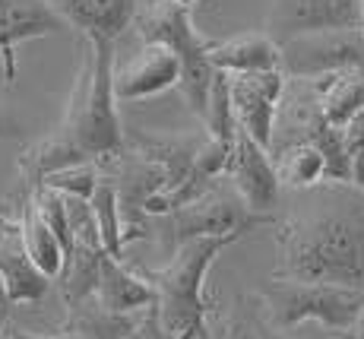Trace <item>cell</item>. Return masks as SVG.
<instances>
[{
    "mask_svg": "<svg viewBox=\"0 0 364 339\" xmlns=\"http://www.w3.org/2000/svg\"><path fill=\"white\" fill-rule=\"evenodd\" d=\"M114 63L117 41L105 35H82V58L70 86L64 118L48 137L26 146L16 162L23 178L19 194H35L48 174L64 172L70 165L95 162L105 168L124 152L127 137L117 115Z\"/></svg>",
    "mask_w": 364,
    "mask_h": 339,
    "instance_id": "obj_1",
    "label": "cell"
},
{
    "mask_svg": "<svg viewBox=\"0 0 364 339\" xmlns=\"http://www.w3.org/2000/svg\"><path fill=\"white\" fill-rule=\"evenodd\" d=\"M272 279L326 282L364 292V194L330 184L311 209L276 219Z\"/></svg>",
    "mask_w": 364,
    "mask_h": 339,
    "instance_id": "obj_2",
    "label": "cell"
},
{
    "mask_svg": "<svg viewBox=\"0 0 364 339\" xmlns=\"http://www.w3.org/2000/svg\"><path fill=\"white\" fill-rule=\"evenodd\" d=\"M244 235H225V238H197L174 251L162 270H146L143 276L152 282L159 295V314L162 327L171 339H181L187 333L206 336L209 320H213V301L206 298V273L215 264L228 244H235Z\"/></svg>",
    "mask_w": 364,
    "mask_h": 339,
    "instance_id": "obj_3",
    "label": "cell"
},
{
    "mask_svg": "<svg viewBox=\"0 0 364 339\" xmlns=\"http://www.w3.org/2000/svg\"><path fill=\"white\" fill-rule=\"evenodd\" d=\"M254 311L260 323L272 333L301 330L304 323H317L330 333H346L364 311V292L358 288L326 286V282H295L269 279L254 292Z\"/></svg>",
    "mask_w": 364,
    "mask_h": 339,
    "instance_id": "obj_4",
    "label": "cell"
},
{
    "mask_svg": "<svg viewBox=\"0 0 364 339\" xmlns=\"http://www.w3.org/2000/svg\"><path fill=\"white\" fill-rule=\"evenodd\" d=\"M133 35L139 41H152V45L171 48L181 58V83L178 93L184 105L206 121L209 111V93H213V80L219 70L209 61V38L193 26L191 6H181L174 0H149L139 4L136 19H133Z\"/></svg>",
    "mask_w": 364,
    "mask_h": 339,
    "instance_id": "obj_5",
    "label": "cell"
},
{
    "mask_svg": "<svg viewBox=\"0 0 364 339\" xmlns=\"http://www.w3.org/2000/svg\"><path fill=\"white\" fill-rule=\"evenodd\" d=\"M260 225H276V216H257L241 194L222 181H215L209 190H203L193 203L174 209L159 219V244L165 257L171 260L174 251L197 238H225V235H247Z\"/></svg>",
    "mask_w": 364,
    "mask_h": 339,
    "instance_id": "obj_6",
    "label": "cell"
},
{
    "mask_svg": "<svg viewBox=\"0 0 364 339\" xmlns=\"http://www.w3.org/2000/svg\"><path fill=\"white\" fill-rule=\"evenodd\" d=\"M282 48V73L289 80H323L342 70L364 67V32H314L285 41Z\"/></svg>",
    "mask_w": 364,
    "mask_h": 339,
    "instance_id": "obj_7",
    "label": "cell"
},
{
    "mask_svg": "<svg viewBox=\"0 0 364 339\" xmlns=\"http://www.w3.org/2000/svg\"><path fill=\"white\" fill-rule=\"evenodd\" d=\"M364 0H269L266 35L276 45H285L301 35L361 29Z\"/></svg>",
    "mask_w": 364,
    "mask_h": 339,
    "instance_id": "obj_8",
    "label": "cell"
},
{
    "mask_svg": "<svg viewBox=\"0 0 364 339\" xmlns=\"http://www.w3.org/2000/svg\"><path fill=\"white\" fill-rule=\"evenodd\" d=\"M228 76H232V105H235L237 130H244L263 150H272L279 102H282L285 86H289V76L282 70H269V73H228Z\"/></svg>",
    "mask_w": 364,
    "mask_h": 339,
    "instance_id": "obj_9",
    "label": "cell"
},
{
    "mask_svg": "<svg viewBox=\"0 0 364 339\" xmlns=\"http://www.w3.org/2000/svg\"><path fill=\"white\" fill-rule=\"evenodd\" d=\"M181 83V58L165 45L139 41L136 51L114 63V95L117 102H139L159 95Z\"/></svg>",
    "mask_w": 364,
    "mask_h": 339,
    "instance_id": "obj_10",
    "label": "cell"
},
{
    "mask_svg": "<svg viewBox=\"0 0 364 339\" xmlns=\"http://www.w3.org/2000/svg\"><path fill=\"white\" fill-rule=\"evenodd\" d=\"M228 181L257 216H272V209L279 207L282 184H279L276 174V162H272L269 150L254 143L244 130L235 140V152L228 162Z\"/></svg>",
    "mask_w": 364,
    "mask_h": 339,
    "instance_id": "obj_11",
    "label": "cell"
},
{
    "mask_svg": "<svg viewBox=\"0 0 364 339\" xmlns=\"http://www.w3.org/2000/svg\"><path fill=\"white\" fill-rule=\"evenodd\" d=\"M67 330L80 333L82 339H171L162 327L159 305L114 314L105 311L95 298L67 311Z\"/></svg>",
    "mask_w": 364,
    "mask_h": 339,
    "instance_id": "obj_12",
    "label": "cell"
},
{
    "mask_svg": "<svg viewBox=\"0 0 364 339\" xmlns=\"http://www.w3.org/2000/svg\"><path fill=\"white\" fill-rule=\"evenodd\" d=\"M0 282H4V295L10 305H38L51 288V279L26 254L19 222H6L0 229Z\"/></svg>",
    "mask_w": 364,
    "mask_h": 339,
    "instance_id": "obj_13",
    "label": "cell"
},
{
    "mask_svg": "<svg viewBox=\"0 0 364 339\" xmlns=\"http://www.w3.org/2000/svg\"><path fill=\"white\" fill-rule=\"evenodd\" d=\"M45 4L82 35H105L111 41L133 29L139 10V0H45Z\"/></svg>",
    "mask_w": 364,
    "mask_h": 339,
    "instance_id": "obj_14",
    "label": "cell"
},
{
    "mask_svg": "<svg viewBox=\"0 0 364 339\" xmlns=\"http://www.w3.org/2000/svg\"><path fill=\"white\" fill-rule=\"evenodd\" d=\"M64 19L45 0H6L0 4V61L16 63V45L29 38L64 32Z\"/></svg>",
    "mask_w": 364,
    "mask_h": 339,
    "instance_id": "obj_15",
    "label": "cell"
},
{
    "mask_svg": "<svg viewBox=\"0 0 364 339\" xmlns=\"http://www.w3.org/2000/svg\"><path fill=\"white\" fill-rule=\"evenodd\" d=\"M206 143V130L200 133H178V137H156V133H133L127 140V146L133 152H139L146 162L159 165L168 178L165 190L181 187L187 178L193 174V165H197V155Z\"/></svg>",
    "mask_w": 364,
    "mask_h": 339,
    "instance_id": "obj_16",
    "label": "cell"
},
{
    "mask_svg": "<svg viewBox=\"0 0 364 339\" xmlns=\"http://www.w3.org/2000/svg\"><path fill=\"white\" fill-rule=\"evenodd\" d=\"M209 61L222 73H269L282 70V48L266 32H241L209 41Z\"/></svg>",
    "mask_w": 364,
    "mask_h": 339,
    "instance_id": "obj_17",
    "label": "cell"
},
{
    "mask_svg": "<svg viewBox=\"0 0 364 339\" xmlns=\"http://www.w3.org/2000/svg\"><path fill=\"white\" fill-rule=\"evenodd\" d=\"M16 200H19L16 222H19V238H23L26 254H29V260L48 279L58 282L60 273H64V264H67L64 244H60V238L51 231V225L45 222V216L38 213L32 194H19Z\"/></svg>",
    "mask_w": 364,
    "mask_h": 339,
    "instance_id": "obj_18",
    "label": "cell"
},
{
    "mask_svg": "<svg viewBox=\"0 0 364 339\" xmlns=\"http://www.w3.org/2000/svg\"><path fill=\"white\" fill-rule=\"evenodd\" d=\"M95 301H99L105 311L127 314V311L159 305V295L143 273H130L117 257H108V254H105L102 279H99V288H95Z\"/></svg>",
    "mask_w": 364,
    "mask_h": 339,
    "instance_id": "obj_19",
    "label": "cell"
},
{
    "mask_svg": "<svg viewBox=\"0 0 364 339\" xmlns=\"http://www.w3.org/2000/svg\"><path fill=\"white\" fill-rule=\"evenodd\" d=\"M102 260H105L102 247H89V244L73 247V254H70L64 264V273L58 279L60 298H64L67 311L95 298V288H99V279H102Z\"/></svg>",
    "mask_w": 364,
    "mask_h": 339,
    "instance_id": "obj_20",
    "label": "cell"
},
{
    "mask_svg": "<svg viewBox=\"0 0 364 339\" xmlns=\"http://www.w3.org/2000/svg\"><path fill=\"white\" fill-rule=\"evenodd\" d=\"M317 86H320V98H323L326 121L339 127V130L364 111V67L323 76V80H317Z\"/></svg>",
    "mask_w": 364,
    "mask_h": 339,
    "instance_id": "obj_21",
    "label": "cell"
},
{
    "mask_svg": "<svg viewBox=\"0 0 364 339\" xmlns=\"http://www.w3.org/2000/svg\"><path fill=\"white\" fill-rule=\"evenodd\" d=\"M272 162H276V174H279V184L282 187L314 190L323 184V181H330V174H326V159L314 143L285 146V150L272 152Z\"/></svg>",
    "mask_w": 364,
    "mask_h": 339,
    "instance_id": "obj_22",
    "label": "cell"
},
{
    "mask_svg": "<svg viewBox=\"0 0 364 339\" xmlns=\"http://www.w3.org/2000/svg\"><path fill=\"white\" fill-rule=\"evenodd\" d=\"M89 203H92L95 222H99L105 254L121 260L124 247H127L130 241H127V229H124V216H121V200H117V187H114V181H111V174H102L99 187H95V194H92Z\"/></svg>",
    "mask_w": 364,
    "mask_h": 339,
    "instance_id": "obj_23",
    "label": "cell"
},
{
    "mask_svg": "<svg viewBox=\"0 0 364 339\" xmlns=\"http://www.w3.org/2000/svg\"><path fill=\"white\" fill-rule=\"evenodd\" d=\"M209 137L222 140V143H235L237 140V118H235V105H232V76L228 73H215L213 80V93H209V111L203 121Z\"/></svg>",
    "mask_w": 364,
    "mask_h": 339,
    "instance_id": "obj_24",
    "label": "cell"
},
{
    "mask_svg": "<svg viewBox=\"0 0 364 339\" xmlns=\"http://www.w3.org/2000/svg\"><path fill=\"white\" fill-rule=\"evenodd\" d=\"M99 181H102V165H95V162H82V165H70V168H64V172L48 174V178L41 181V187H51V190H58V194L92 200Z\"/></svg>",
    "mask_w": 364,
    "mask_h": 339,
    "instance_id": "obj_25",
    "label": "cell"
},
{
    "mask_svg": "<svg viewBox=\"0 0 364 339\" xmlns=\"http://www.w3.org/2000/svg\"><path fill=\"white\" fill-rule=\"evenodd\" d=\"M203 339H266V333H263V323H260V317H257V311L241 308L225 317L209 320V330Z\"/></svg>",
    "mask_w": 364,
    "mask_h": 339,
    "instance_id": "obj_26",
    "label": "cell"
},
{
    "mask_svg": "<svg viewBox=\"0 0 364 339\" xmlns=\"http://www.w3.org/2000/svg\"><path fill=\"white\" fill-rule=\"evenodd\" d=\"M4 339H82V336L73 333V330H60V333H54V336H35V333H26V330L6 327L4 330Z\"/></svg>",
    "mask_w": 364,
    "mask_h": 339,
    "instance_id": "obj_27",
    "label": "cell"
},
{
    "mask_svg": "<svg viewBox=\"0 0 364 339\" xmlns=\"http://www.w3.org/2000/svg\"><path fill=\"white\" fill-rule=\"evenodd\" d=\"M266 339H339V333H330V330H320V333H298V330H289V333H272V330L263 327Z\"/></svg>",
    "mask_w": 364,
    "mask_h": 339,
    "instance_id": "obj_28",
    "label": "cell"
},
{
    "mask_svg": "<svg viewBox=\"0 0 364 339\" xmlns=\"http://www.w3.org/2000/svg\"><path fill=\"white\" fill-rule=\"evenodd\" d=\"M16 216H19V200L0 197V229H4L6 222H16Z\"/></svg>",
    "mask_w": 364,
    "mask_h": 339,
    "instance_id": "obj_29",
    "label": "cell"
},
{
    "mask_svg": "<svg viewBox=\"0 0 364 339\" xmlns=\"http://www.w3.org/2000/svg\"><path fill=\"white\" fill-rule=\"evenodd\" d=\"M13 80H16V63L0 61V86L10 89V86H13Z\"/></svg>",
    "mask_w": 364,
    "mask_h": 339,
    "instance_id": "obj_30",
    "label": "cell"
},
{
    "mask_svg": "<svg viewBox=\"0 0 364 339\" xmlns=\"http://www.w3.org/2000/svg\"><path fill=\"white\" fill-rule=\"evenodd\" d=\"M339 339H364V311L358 314V320H355L352 327H348V330H346V333H342Z\"/></svg>",
    "mask_w": 364,
    "mask_h": 339,
    "instance_id": "obj_31",
    "label": "cell"
},
{
    "mask_svg": "<svg viewBox=\"0 0 364 339\" xmlns=\"http://www.w3.org/2000/svg\"><path fill=\"white\" fill-rule=\"evenodd\" d=\"M6 311H10V301H6V295H4V282H0V330H4V323H6Z\"/></svg>",
    "mask_w": 364,
    "mask_h": 339,
    "instance_id": "obj_32",
    "label": "cell"
},
{
    "mask_svg": "<svg viewBox=\"0 0 364 339\" xmlns=\"http://www.w3.org/2000/svg\"><path fill=\"white\" fill-rule=\"evenodd\" d=\"M13 133H16V127H13V121H10V118L0 115V140H4V137H13Z\"/></svg>",
    "mask_w": 364,
    "mask_h": 339,
    "instance_id": "obj_33",
    "label": "cell"
},
{
    "mask_svg": "<svg viewBox=\"0 0 364 339\" xmlns=\"http://www.w3.org/2000/svg\"><path fill=\"white\" fill-rule=\"evenodd\" d=\"M174 4H181V6H193L197 0H174Z\"/></svg>",
    "mask_w": 364,
    "mask_h": 339,
    "instance_id": "obj_34",
    "label": "cell"
},
{
    "mask_svg": "<svg viewBox=\"0 0 364 339\" xmlns=\"http://www.w3.org/2000/svg\"><path fill=\"white\" fill-rule=\"evenodd\" d=\"M181 339H203L200 333H187V336H181Z\"/></svg>",
    "mask_w": 364,
    "mask_h": 339,
    "instance_id": "obj_35",
    "label": "cell"
},
{
    "mask_svg": "<svg viewBox=\"0 0 364 339\" xmlns=\"http://www.w3.org/2000/svg\"><path fill=\"white\" fill-rule=\"evenodd\" d=\"M361 32H364V23H361Z\"/></svg>",
    "mask_w": 364,
    "mask_h": 339,
    "instance_id": "obj_36",
    "label": "cell"
},
{
    "mask_svg": "<svg viewBox=\"0 0 364 339\" xmlns=\"http://www.w3.org/2000/svg\"><path fill=\"white\" fill-rule=\"evenodd\" d=\"M0 4H6V0H0Z\"/></svg>",
    "mask_w": 364,
    "mask_h": 339,
    "instance_id": "obj_37",
    "label": "cell"
}]
</instances>
